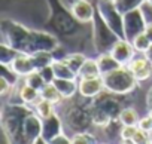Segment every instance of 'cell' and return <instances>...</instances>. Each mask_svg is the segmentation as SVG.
I'll return each instance as SVG.
<instances>
[{
    "instance_id": "obj_1",
    "label": "cell",
    "mask_w": 152,
    "mask_h": 144,
    "mask_svg": "<svg viewBox=\"0 0 152 144\" xmlns=\"http://www.w3.org/2000/svg\"><path fill=\"white\" fill-rule=\"evenodd\" d=\"M33 111L24 103H5L2 106L0 125L5 137L9 143H24L23 138V123L26 116Z\"/></svg>"
},
{
    "instance_id": "obj_2",
    "label": "cell",
    "mask_w": 152,
    "mask_h": 144,
    "mask_svg": "<svg viewBox=\"0 0 152 144\" xmlns=\"http://www.w3.org/2000/svg\"><path fill=\"white\" fill-rule=\"evenodd\" d=\"M102 77H103L104 89L118 95H127L133 92L137 86V80L127 65H121L109 71V73H104L102 75Z\"/></svg>"
},
{
    "instance_id": "obj_3",
    "label": "cell",
    "mask_w": 152,
    "mask_h": 144,
    "mask_svg": "<svg viewBox=\"0 0 152 144\" xmlns=\"http://www.w3.org/2000/svg\"><path fill=\"white\" fill-rule=\"evenodd\" d=\"M51 6H52V14L48 22L49 28H52L61 36H72L78 31L81 22L72 15V12L60 0H51Z\"/></svg>"
},
{
    "instance_id": "obj_4",
    "label": "cell",
    "mask_w": 152,
    "mask_h": 144,
    "mask_svg": "<svg viewBox=\"0 0 152 144\" xmlns=\"http://www.w3.org/2000/svg\"><path fill=\"white\" fill-rule=\"evenodd\" d=\"M91 24H93V45H94L96 52L99 55L104 52H110L113 45L119 40V36L106 24V21L103 20L97 8H96V14Z\"/></svg>"
},
{
    "instance_id": "obj_5",
    "label": "cell",
    "mask_w": 152,
    "mask_h": 144,
    "mask_svg": "<svg viewBox=\"0 0 152 144\" xmlns=\"http://www.w3.org/2000/svg\"><path fill=\"white\" fill-rule=\"evenodd\" d=\"M31 30L27 28L26 25H23L18 21L5 18L0 22V34H2V42L8 43L11 48L24 52L26 46L28 43V37H30Z\"/></svg>"
},
{
    "instance_id": "obj_6",
    "label": "cell",
    "mask_w": 152,
    "mask_h": 144,
    "mask_svg": "<svg viewBox=\"0 0 152 144\" xmlns=\"http://www.w3.org/2000/svg\"><path fill=\"white\" fill-rule=\"evenodd\" d=\"M63 122L64 125L73 132H84L93 126V119L90 114L88 104H70L63 111Z\"/></svg>"
},
{
    "instance_id": "obj_7",
    "label": "cell",
    "mask_w": 152,
    "mask_h": 144,
    "mask_svg": "<svg viewBox=\"0 0 152 144\" xmlns=\"http://www.w3.org/2000/svg\"><path fill=\"white\" fill-rule=\"evenodd\" d=\"M60 48V40L57 36L42 30H31L28 43L26 46L24 54H36V52H55Z\"/></svg>"
},
{
    "instance_id": "obj_8",
    "label": "cell",
    "mask_w": 152,
    "mask_h": 144,
    "mask_svg": "<svg viewBox=\"0 0 152 144\" xmlns=\"http://www.w3.org/2000/svg\"><path fill=\"white\" fill-rule=\"evenodd\" d=\"M96 8L106 21V24L119 36V39H125L124 34V15L116 9L113 0H97Z\"/></svg>"
},
{
    "instance_id": "obj_9",
    "label": "cell",
    "mask_w": 152,
    "mask_h": 144,
    "mask_svg": "<svg viewBox=\"0 0 152 144\" xmlns=\"http://www.w3.org/2000/svg\"><path fill=\"white\" fill-rule=\"evenodd\" d=\"M146 20L142 11V6L130 11L127 14H124V34H125V40H128L130 43L142 33H145L146 30Z\"/></svg>"
},
{
    "instance_id": "obj_10",
    "label": "cell",
    "mask_w": 152,
    "mask_h": 144,
    "mask_svg": "<svg viewBox=\"0 0 152 144\" xmlns=\"http://www.w3.org/2000/svg\"><path fill=\"white\" fill-rule=\"evenodd\" d=\"M121 97L118 94L109 92V91H102L99 95H96L94 98H91V103L97 107H100L103 111H106L112 119H119V113L122 111V103H121Z\"/></svg>"
},
{
    "instance_id": "obj_11",
    "label": "cell",
    "mask_w": 152,
    "mask_h": 144,
    "mask_svg": "<svg viewBox=\"0 0 152 144\" xmlns=\"http://www.w3.org/2000/svg\"><path fill=\"white\" fill-rule=\"evenodd\" d=\"M42 135V117L36 113V110L30 111L23 123V138L24 143H33L36 138Z\"/></svg>"
},
{
    "instance_id": "obj_12",
    "label": "cell",
    "mask_w": 152,
    "mask_h": 144,
    "mask_svg": "<svg viewBox=\"0 0 152 144\" xmlns=\"http://www.w3.org/2000/svg\"><path fill=\"white\" fill-rule=\"evenodd\" d=\"M79 94L84 98H94L102 91H104L103 77L100 76H90V77H81L79 79Z\"/></svg>"
},
{
    "instance_id": "obj_13",
    "label": "cell",
    "mask_w": 152,
    "mask_h": 144,
    "mask_svg": "<svg viewBox=\"0 0 152 144\" xmlns=\"http://www.w3.org/2000/svg\"><path fill=\"white\" fill-rule=\"evenodd\" d=\"M137 82H145L151 79L152 76V62L143 55V56H134L133 61L127 65Z\"/></svg>"
},
{
    "instance_id": "obj_14",
    "label": "cell",
    "mask_w": 152,
    "mask_h": 144,
    "mask_svg": "<svg viewBox=\"0 0 152 144\" xmlns=\"http://www.w3.org/2000/svg\"><path fill=\"white\" fill-rule=\"evenodd\" d=\"M69 11L81 24L91 22L96 14V8L91 5L90 0H75Z\"/></svg>"
},
{
    "instance_id": "obj_15",
    "label": "cell",
    "mask_w": 152,
    "mask_h": 144,
    "mask_svg": "<svg viewBox=\"0 0 152 144\" xmlns=\"http://www.w3.org/2000/svg\"><path fill=\"white\" fill-rule=\"evenodd\" d=\"M110 54L115 56V59L121 65H128L133 61V58L136 56V49H134V46L128 40L119 39L113 45V48L110 49Z\"/></svg>"
},
{
    "instance_id": "obj_16",
    "label": "cell",
    "mask_w": 152,
    "mask_h": 144,
    "mask_svg": "<svg viewBox=\"0 0 152 144\" xmlns=\"http://www.w3.org/2000/svg\"><path fill=\"white\" fill-rule=\"evenodd\" d=\"M61 132H63V122L57 113L42 119V137L45 138L46 143H51V140L60 135Z\"/></svg>"
},
{
    "instance_id": "obj_17",
    "label": "cell",
    "mask_w": 152,
    "mask_h": 144,
    "mask_svg": "<svg viewBox=\"0 0 152 144\" xmlns=\"http://www.w3.org/2000/svg\"><path fill=\"white\" fill-rule=\"evenodd\" d=\"M17 75H20L21 77H26L28 76L30 73L36 71V65L33 62V58L30 54H24V52H20L18 56L12 61V64L9 65Z\"/></svg>"
},
{
    "instance_id": "obj_18",
    "label": "cell",
    "mask_w": 152,
    "mask_h": 144,
    "mask_svg": "<svg viewBox=\"0 0 152 144\" xmlns=\"http://www.w3.org/2000/svg\"><path fill=\"white\" fill-rule=\"evenodd\" d=\"M52 83L57 86V89L60 91L63 98H72L76 94V91H79V86L76 85V82L70 80V79H58V77H55Z\"/></svg>"
},
{
    "instance_id": "obj_19",
    "label": "cell",
    "mask_w": 152,
    "mask_h": 144,
    "mask_svg": "<svg viewBox=\"0 0 152 144\" xmlns=\"http://www.w3.org/2000/svg\"><path fill=\"white\" fill-rule=\"evenodd\" d=\"M88 109H90V114H91V119H93V125H94V126L104 128V126L112 120V117H110L106 111H103L100 107L94 106L91 101L88 103Z\"/></svg>"
},
{
    "instance_id": "obj_20",
    "label": "cell",
    "mask_w": 152,
    "mask_h": 144,
    "mask_svg": "<svg viewBox=\"0 0 152 144\" xmlns=\"http://www.w3.org/2000/svg\"><path fill=\"white\" fill-rule=\"evenodd\" d=\"M52 68H54L55 77H58V79H70V80L78 79V75H76L63 59H55L52 62Z\"/></svg>"
},
{
    "instance_id": "obj_21",
    "label": "cell",
    "mask_w": 152,
    "mask_h": 144,
    "mask_svg": "<svg viewBox=\"0 0 152 144\" xmlns=\"http://www.w3.org/2000/svg\"><path fill=\"white\" fill-rule=\"evenodd\" d=\"M97 62H99V68H100V75L109 73V71H112V70L121 67V64L115 59V56H113L110 52L100 54L99 58H97Z\"/></svg>"
},
{
    "instance_id": "obj_22",
    "label": "cell",
    "mask_w": 152,
    "mask_h": 144,
    "mask_svg": "<svg viewBox=\"0 0 152 144\" xmlns=\"http://www.w3.org/2000/svg\"><path fill=\"white\" fill-rule=\"evenodd\" d=\"M90 76H100V68H99V62L97 59H91L87 58L85 62L82 64L78 77H90Z\"/></svg>"
},
{
    "instance_id": "obj_23",
    "label": "cell",
    "mask_w": 152,
    "mask_h": 144,
    "mask_svg": "<svg viewBox=\"0 0 152 144\" xmlns=\"http://www.w3.org/2000/svg\"><path fill=\"white\" fill-rule=\"evenodd\" d=\"M40 98L48 100V101H51V103H54V104H58V103L63 100V95L60 94V91L57 89V86L51 82V83H46V85L42 88V91H40Z\"/></svg>"
},
{
    "instance_id": "obj_24",
    "label": "cell",
    "mask_w": 152,
    "mask_h": 144,
    "mask_svg": "<svg viewBox=\"0 0 152 144\" xmlns=\"http://www.w3.org/2000/svg\"><path fill=\"white\" fill-rule=\"evenodd\" d=\"M20 51L11 48L8 43L2 42V45H0V64H6V65H11L12 61L18 56Z\"/></svg>"
},
{
    "instance_id": "obj_25",
    "label": "cell",
    "mask_w": 152,
    "mask_h": 144,
    "mask_svg": "<svg viewBox=\"0 0 152 144\" xmlns=\"http://www.w3.org/2000/svg\"><path fill=\"white\" fill-rule=\"evenodd\" d=\"M85 59H87V56H85L84 54H69V55H66V56L63 58V61L75 71L76 75H79V70H81L82 64L85 62ZM78 79H79V77H78Z\"/></svg>"
},
{
    "instance_id": "obj_26",
    "label": "cell",
    "mask_w": 152,
    "mask_h": 144,
    "mask_svg": "<svg viewBox=\"0 0 152 144\" xmlns=\"http://www.w3.org/2000/svg\"><path fill=\"white\" fill-rule=\"evenodd\" d=\"M31 58H33V62L36 65V70H40L46 65H51L55 58H54V52H36V54H31Z\"/></svg>"
},
{
    "instance_id": "obj_27",
    "label": "cell",
    "mask_w": 152,
    "mask_h": 144,
    "mask_svg": "<svg viewBox=\"0 0 152 144\" xmlns=\"http://www.w3.org/2000/svg\"><path fill=\"white\" fill-rule=\"evenodd\" d=\"M113 3H115L116 9L124 15L130 11H134V9L140 8L145 3V0H113Z\"/></svg>"
},
{
    "instance_id": "obj_28",
    "label": "cell",
    "mask_w": 152,
    "mask_h": 144,
    "mask_svg": "<svg viewBox=\"0 0 152 144\" xmlns=\"http://www.w3.org/2000/svg\"><path fill=\"white\" fill-rule=\"evenodd\" d=\"M119 120L122 125H139V113L131 109V107H124L122 111L119 113Z\"/></svg>"
},
{
    "instance_id": "obj_29",
    "label": "cell",
    "mask_w": 152,
    "mask_h": 144,
    "mask_svg": "<svg viewBox=\"0 0 152 144\" xmlns=\"http://www.w3.org/2000/svg\"><path fill=\"white\" fill-rule=\"evenodd\" d=\"M54 106H55L54 103L40 98V100L34 104V110H36V113H37L42 119H45V117H49L51 114L55 113V111H54Z\"/></svg>"
},
{
    "instance_id": "obj_30",
    "label": "cell",
    "mask_w": 152,
    "mask_h": 144,
    "mask_svg": "<svg viewBox=\"0 0 152 144\" xmlns=\"http://www.w3.org/2000/svg\"><path fill=\"white\" fill-rule=\"evenodd\" d=\"M72 143L73 144H97L99 140L91 135L88 131H84V132H76L72 135Z\"/></svg>"
},
{
    "instance_id": "obj_31",
    "label": "cell",
    "mask_w": 152,
    "mask_h": 144,
    "mask_svg": "<svg viewBox=\"0 0 152 144\" xmlns=\"http://www.w3.org/2000/svg\"><path fill=\"white\" fill-rule=\"evenodd\" d=\"M0 76L5 77L12 86H15L20 82V77H21L20 75H17L15 71L9 65H6V64H0Z\"/></svg>"
},
{
    "instance_id": "obj_32",
    "label": "cell",
    "mask_w": 152,
    "mask_h": 144,
    "mask_svg": "<svg viewBox=\"0 0 152 144\" xmlns=\"http://www.w3.org/2000/svg\"><path fill=\"white\" fill-rule=\"evenodd\" d=\"M131 45L134 46V49H136L137 52L145 54V52L149 49V46L152 45V42H151V40H149V37L146 36V33H142V34H139V36L131 42Z\"/></svg>"
},
{
    "instance_id": "obj_33",
    "label": "cell",
    "mask_w": 152,
    "mask_h": 144,
    "mask_svg": "<svg viewBox=\"0 0 152 144\" xmlns=\"http://www.w3.org/2000/svg\"><path fill=\"white\" fill-rule=\"evenodd\" d=\"M26 82H27L30 86L36 88L37 91H42V88L46 85L45 79L40 76V73H39L37 70H36V71H33V73H30L28 76H26Z\"/></svg>"
},
{
    "instance_id": "obj_34",
    "label": "cell",
    "mask_w": 152,
    "mask_h": 144,
    "mask_svg": "<svg viewBox=\"0 0 152 144\" xmlns=\"http://www.w3.org/2000/svg\"><path fill=\"white\" fill-rule=\"evenodd\" d=\"M139 126L137 125H122L121 129V143H133V137L136 135Z\"/></svg>"
},
{
    "instance_id": "obj_35",
    "label": "cell",
    "mask_w": 152,
    "mask_h": 144,
    "mask_svg": "<svg viewBox=\"0 0 152 144\" xmlns=\"http://www.w3.org/2000/svg\"><path fill=\"white\" fill-rule=\"evenodd\" d=\"M133 143L134 144H148V143H151V134L139 128L136 135L133 137Z\"/></svg>"
},
{
    "instance_id": "obj_36",
    "label": "cell",
    "mask_w": 152,
    "mask_h": 144,
    "mask_svg": "<svg viewBox=\"0 0 152 144\" xmlns=\"http://www.w3.org/2000/svg\"><path fill=\"white\" fill-rule=\"evenodd\" d=\"M37 71L40 73V76L45 79V82H46V83L54 82V79H55V73H54L52 64H51V65H46V67H43V68H40V70H37Z\"/></svg>"
},
{
    "instance_id": "obj_37",
    "label": "cell",
    "mask_w": 152,
    "mask_h": 144,
    "mask_svg": "<svg viewBox=\"0 0 152 144\" xmlns=\"http://www.w3.org/2000/svg\"><path fill=\"white\" fill-rule=\"evenodd\" d=\"M140 129H143V131H146V132H152V119H151V116L148 114V116H145V117H142L140 120H139V125H137Z\"/></svg>"
},
{
    "instance_id": "obj_38",
    "label": "cell",
    "mask_w": 152,
    "mask_h": 144,
    "mask_svg": "<svg viewBox=\"0 0 152 144\" xmlns=\"http://www.w3.org/2000/svg\"><path fill=\"white\" fill-rule=\"evenodd\" d=\"M12 85L5 79V77H2L0 76V95L2 97H5V95H8V94H11V91H12Z\"/></svg>"
},
{
    "instance_id": "obj_39",
    "label": "cell",
    "mask_w": 152,
    "mask_h": 144,
    "mask_svg": "<svg viewBox=\"0 0 152 144\" xmlns=\"http://www.w3.org/2000/svg\"><path fill=\"white\" fill-rule=\"evenodd\" d=\"M70 143H72V138H69L67 135H64L61 132L60 135H57L55 138H52L49 144H70Z\"/></svg>"
},
{
    "instance_id": "obj_40",
    "label": "cell",
    "mask_w": 152,
    "mask_h": 144,
    "mask_svg": "<svg viewBox=\"0 0 152 144\" xmlns=\"http://www.w3.org/2000/svg\"><path fill=\"white\" fill-rule=\"evenodd\" d=\"M142 11H143V15H145L146 22H152V6L148 5V3H143L142 5Z\"/></svg>"
},
{
    "instance_id": "obj_41",
    "label": "cell",
    "mask_w": 152,
    "mask_h": 144,
    "mask_svg": "<svg viewBox=\"0 0 152 144\" xmlns=\"http://www.w3.org/2000/svg\"><path fill=\"white\" fill-rule=\"evenodd\" d=\"M145 103H146V109H148V110H152V86L149 88V91H148V94H146Z\"/></svg>"
},
{
    "instance_id": "obj_42",
    "label": "cell",
    "mask_w": 152,
    "mask_h": 144,
    "mask_svg": "<svg viewBox=\"0 0 152 144\" xmlns=\"http://www.w3.org/2000/svg\"><path fill=\"white\" fill-rule=\"evenodd\" d=\"M145 33H146V36L149 37V40L152 42V22H148V25H146V30H145Z\"/></svg>"
},
{
    "instance_id": "obj_43",
    "label": "cell",
    "mask_w": 152,
    "mask_h": 144,
    "mask_svg": "<svg viewBox=\"0 0 152 144\" xmlns=\"http://www.w3.org/2000/svg\"><path fill=\"white\" fill-rule=\"evenodd\" d=\"M145 56H146V58H148V59L152 62V45H151V46H149V49L145 52Z\"/></svg>"
},
{
    "instance_id": "obj_44",
    "label": "cell",
    "mask_w": 152,
    "mask_h": 144,
    "mask_svg": "<svg viewBox=\"0 0 152 144\" xmlns=\"http://www.w3.org/2000/svg\"><path fill=\"white\" fill-rule=\"evenodd\" d=\"M145 3H148V5H151V6H152V0H145Z\"/></svg>"
},
{
    "instance_id": "obj_45",
    "label": "cell",
    "mask_w": 152,
    "mask_h": 144,
    "mask_svg": "<svg viewBox=\"0 0 152 144\" xmlns=\"http://www.w3.org/2000/svg\"><path fill=\"white\" fill-rule=\"evenodd\" d=\"M149 116H151V119H152V110H149Z\"/></svg>"
},
{
    "instance_id": "obj_46",
    "label": "cell",
    "mask_w": 152,
    "mask_h": 144,
    "mask_svg": "<svg viewBox=\"0 0 152 144\" xmlns=\"http://www.w3.org/2000/svg\"><path fill=\"white\" fill-rule=\"evenodd\" d=\"M151 143H152V132H151Z\"/></svg>"
}]
</instances>
